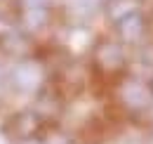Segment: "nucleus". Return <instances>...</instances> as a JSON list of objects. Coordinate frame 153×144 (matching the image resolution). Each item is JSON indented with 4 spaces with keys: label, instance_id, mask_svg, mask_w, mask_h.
I'll list each match as a JSON object with an SVG mask.
<instances>
[{
    "label": "nucleus",
    "instance_id": "1",
    "mask_svg": "<svg viewBox=\"0 0 153 144\" xmlns=\"http://www.w3.org/2000/svg\"><path fill=\"white\" fill-rule=\"evenodd\" d=\"M40 125H42V121H40L38 113L24 109V111H14V113H10V116L5 118V123H2V135L10 137L12 142H24V140L33 137V135L40 130Z\"/></svg>",
    "mask_w": 153,
    "mask_h": 144
},
{
    "label": "nucleus",
    "instance_id": "2",
    "mask_svg": "<svg viewBox=\"0 0 153 144\" xmlns=\"http://www.w3.org/2000/svg\"><path fill=\"white\" fill-rule=\"evenodd\" d=\"M21 5L26 12H36V10H45L47 0H21Z\"/></svg>",
    "mask_w": 153,
    "mask_h": 144
}]
</instances>
